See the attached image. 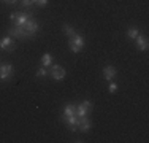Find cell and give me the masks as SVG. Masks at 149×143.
<instances>
[{
  "mask_svg": "<svg viewBox=\"0 0 149 143\" xmlns=\"http://www.w3.org/2000/svg\"><path fill=\"white\" fill-rule=\"evenodd\" d=\"M48 75H49L48 67H40V69L37 70V76H40V78H45V76H48Z\"/></svg>",
  "mask_w": 149,
  "mask_h": 143,
  "instance_id": "obj_16",
  "label": "cell"
},
{
  "mask_svg": "<svg viewBox=\"0 0 149 143\" xmlns=\"http://www.w3.org/2000/svg\"><path fill=\"white\" fill-rule=\"evenodd\" d=\"M116 75H118V70H116L113 65H106L103 69V78H105V80L113 81L116 78Z\"/></svg>",
  "mask_w": 149,
  "mask_h": 143,
  "instance_id": "obj_9",
  "label": "cell"
},
{
  "mask_svg": "<svg viewBox=\"0 0 149 143\" xmlns=\"http://www.w3.org/2000/svg\"><path fill=\"white\" fill-rule=\"evenodd\" d=\"M15 41H13V37L11 35H8V37H5L2 41H0V48L5 49V51H13L15 49Z\"/></svg>",
  "mask_w": 149,
  "mask_h": 143,
  "instance_id": "obj_8",
  "label": "cell"
},
{
  "mask_svg": "<svg viewBox=\"0 0 149 143\" xmlns=\"http://www.w3.org/2000/svg\"><path fill=\"white\" fill-rule=\"evenodd\" d=\"M76 114V105H67L65 108H63V113H62V119H65V118H70V116H74Z\"/></svg>",
  "mask_w": 149,
  "mask_h": 143,
  "instance_id": "obj_12",
  "label": "cell"
},
{
  "mask_svg": "<svg viewBox=\"0 0 149 143\" xmlns=\"http://www.w3.org/2000/svg\"><path fill=\"white\" fill-rule=\"evenodd\" d=\"M21 2H22V5L26 6V8H32V6L35 5L33 0H21Z\"/></svg>",
  "mask_w": 149,
  "mask_h": 143,
  "instance_id": "obj_17",
  "label": "cell"
},
{
  "mask_svg": "<svg viewBox=\"0 0 149 143\" xmlns=\"http://www.w3.org/2000/svg\"><path fill=\"white\" fill-rule=\"evenodd\" d=\"M65 75H67V72H65L63 67H60V65H52L51 67V76L54 78L56 81L63 80V78H65Z\"/></svg>",
  "mask_w": 149,
  "mask_h": 143,
  "instance_id": "obj_6",
  "label": "cell"
},
{
  "mask_svg": "<svg viewBox=\"0 0 149 143\" xmlns=\"http://www.w3.org/2000/svg\"><path fill=\"white\" fill-rule=\"evenodd\" d=\"M13 72H15L13 65H10V64H0V80H2V81L11 80Z\"/></svg>",
  "mask_w": 149,
  "mask_h": 143,
  "instance_id": "obj_2",
  "label": "cell"
},
{
  "mask_svg": "<svg viewBox=\"0 0 149 143\" xmlns=\"http://www.w3.org/2000/svg\"><path fill=\"white\" fill-rule=\"evenodd\" d=\"M91 110H92V102H91V100H84L83 103L76 105V116H79V118L87 116Z\"/></svg>",
  "mask_w": 149,
  "mask_h": 143,
  "instance_id": "obj_3",
  "label": "cell"
},
{
  "mask_svg": "<svg viewBox=\"0 0 149 143\" xmlns=\"http://www.w3.org/2000/svg\"><path fill=\"white\" fill-rule=\"evenodd\" d=\"M135 41H136V46L140 51H146L148 49V38L143 37V35H138L136 38H135Z\"/></svg>",
  "mask_w": 149,
  "mask_h": 143,
  "instance_id": "obj_11",
  "label": "cell"
},
{
  "mask_svg": "<svg viewBox=\"0 0 149 143\" xmlns=\"http://www.w3.org/2000/svg\"><path fill=\"white\" fill-rule=\"evenodd\" d=\"M8 35H11V37H15V38H32L30 35L26 32V29L19 27V26H13L8 30Z\"/></svg>",
  "mask_w": 149,
  "mask_h": 143,
  "instance_id": "obj_4",
  "label": "cell"
},
{
  "mask_svg": "<svg viewBox=\"0 0 149 143\" xmlns=\"http://www.w3.org/2000/svg\"><path fill=\"white\" fill-rule=\"evenodd\" d=\"M41 64H43V67H51V64H52V56L49 54V53L43 54V57H41Z\"/></svg>",
  "mask_w": 149,
  "mask_h": 143,
  "instance_id": "obj_13",
  "label": "cell"
},
{
  "mask_svg": "<svg viewBox=\"0 0 149 143\" xmlns=\"http://www.w3.org/2000/svg\"><path fill=\"white\" fill-rule=\"evenodd\" d=\"M24 29H26V32L30 35L32 38H33V35L37 34L38 30H40V24H38V21H35V19H32V18H30V19L26 22Z\"/></svg>",
  "mask_w": 149,
  "mask_h": 143,
  "instance_id": "obj_5",
  "label": "cell"
},
{
  "mask_svg": "<svg viewBox=\"0 0 149 143\" xmlns=\"http://www.w3.org/2000/svg\"><path fill=\"white\" fill-rule=\"evenodd\" d=\"M91 127H92V123L87 119V116H83V118H81V123H79V126H78V129H79L81 132H89Z\"/></svg>",
  "mask_w": 149,
  "mask_h": 143,
  "instance_id": "obj_10",
  "label": "cell"
},
{
  "mask_svg": "<svg viewBox=\"0 0 149 143\" xmlns=\"http://www.w3.org/2000/svg\"><path fill=\"white\" fill-rule=\"evenodd\" d=\"M16 14H17V13H11V14H10V19H11L13 22H15V19H16Z\"/></svg>",
  "mask_w": 149,
  "mask_h": 143,
  "instance_id": "obj_21",
  "label": "cell"
},
{
  "mask_svg": "<svg viewBox=\"0 0 149 143\" xmlns=\"http://www.w3.org/2000/svg\"><path fill=\"white\" fill-rule=\"evenodd\" d=\"M32 18V13H17L16 14V19H15V26H19V27H24L26 22Z\"/></svg>",
  "mask_w": 149,
  "mask_h": 143,
  "instance_id": "obj_7",
  "label": "cell"
},
{
  "mask_svg": "<svg viewBox=\"0 0 149 143\" xmlns=\"http://www.w3.org/2000/svg\"><path fill=\"white\" fill-rule=\"evenodd\" d=\"M108 91L111 92V94H114V92L118 91V84H116V83H111V84H109V89H108Z\"/></svg>",
  "mask_w": 149,
  "mask_h": 143,
  "instance_id": "obj_19",
  "label": "cell"
},
{
  "mask_svg": "<svg viewBox=\"0 0 149 143\" xmlns=\"http://www.w3.org/2000/svg\"><path fill=\"white\" fill-rule=\"evenodd\" d=\"M138 35H140V32H138L135 27H130L129 30H127V38H130V40H135Z\"/></svg>",
  "mask_w": 149,
  "mask_h": 143,
  "instance_id": "obj_14",
  "label": "cell"
},
{
  "mask_svg": "<svg viewBox=\"0 0 149 143\" xmlns=\"http://www.w3.org/2000/svg\"><path fill=\"white\" fill-rule=\"evenodd\" d=\"M33 3L38 6H46L48 5V0H33Z\"/></svg>",
  "mask_w": 149,
  "mask_h": 143,
  "instance_id": "obj_18",
  "label": "cell"
},
{
  "mask_svg": "<svg viewBox=\"0 0 149 143\" xmlns=\"http://www.w3.org/2000/svg\"><path fill=\"white\" fill-rule=\"evenodd\" d=\"M68 46H70V49H72L73 53H79L81 49H83V46H84V38H83V35L74 34L73 37H70Z\"/></svg>",
  "mask_w": 149,
  "mask_h": 143,
  "instance_id": "obj_1",
  "label": "cell"
},
{
  "mask_svg": "<svg viewBox=\"0 0 149 143\" xmlns=\"http://www.w3.org/2000/svg\"><path fill=\"white\" fill-rule=\"evenodd\" d=\"M5 3H8V5H15V3L17 2V0H3Z\"/></svg>",
  "mask_w": 149,
  "mask_h": 143,
  "instance_id": "obj_20",
  "label": "cell"
},
{
  "mask_svg": "<svg viewBox=\"0 0 149 143\" xmlns=\"http://www.w3.org/2000/svg\"><path fill=\"white\" fill-rule=\"evenodd\" d=\"M63 32H65L68 37H73V35L76 34V32H74V29L70 26V24H63Z\"/></svg>",
  "mask_w": 149,
  "mask_h": 143,
  "instance_id": "obj_15",
  "label": "cell"
}]
</instances>
